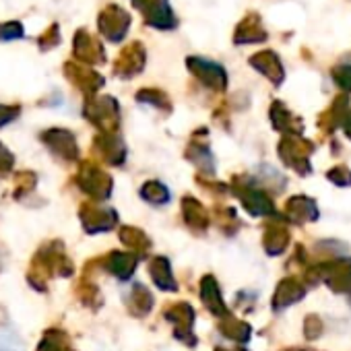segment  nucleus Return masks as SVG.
<instances>
[{
	"mask_svg": "<svg viewBox=\"0 0 351 351\" xmlns=\"http://www.w3.org/2000/svg\"><path fill=\"white\" fill-rule=\"evenodd\" d=\"M58 256H60L58 250H50V244L40 248V252L34 256L29 273H27V279L34 287H42V283H46L50 279V275L54 273V267L58 265Z\"/></svg>",
	"mask_w": 351,
	"mask_h": 351,
	"instance_id": "f257e3e1",
	"label": "nucleus"
},
{
	"mask_svg": "<svg viewBox=\"0 0 351 351\" xmlns=\"http://www.w3.org/2000/svg\"><path fill=\"white\" fill-rule=\"evenodd\" d=\"M126 25H128V17L116 7H108L104 11V15L99 17V29L110 40H120L122 34L126 32Z\"/></svg>",
	"mask_w": 351,
	"mask_h": 351,
	"instance_id": "f03ea898",
	"label": "nucleus"
},
{
	"mask_svg": "<svg viewBox=\"0 0 351 351\" xmlns=\"http://www.w3.org/2000/svg\"><path fill=\"white\" fill-rule=\"evenodd\" d=\"M42 141L58 155L62 157H75V141H73V134L66 132V130H60V128H52V130H46L42 132Z\"/></svg>",
	"mask_w": 351,
	"mask_h": 351,
	"instance_id": "7ed1b4c3",
	"label": "nucleus"
},
{
	"mask_svg": "<svg viewBox=\"0 0 351 351\" xmlns=\"http://www.w3.org/2000/svg\"><path fill=\"white\" fill-rule=\"evenodd\" d=\"M95 52L101 54L97 42L91 40V38L87 36V32H79V34L75 36V54H77L79 58H83V60H91Z\"/></svg>",
	"mask_w": 351,
	"mask_h": 351,
	"instance_id": "20e7f679",
	"label": "nucleus"
},
{
	"mask_svg": "<svg viewBox=\"0 0 351 351\" xmlns=\"http://www.w3.org/2000/svg\"><path fill=\"white\" fill-rule=\"evenodd\" d=\"M15 184H17L15 197H23L25 193L34 191V186H36V173L34 171H19L15 176Z\"/></svg>",
	"mask_w": 351,
	"mask_h": 351,
	"instance_id": "39448f33",
	"label": "nucleus"
},
{
	"mask_svg": "<svg viewBox=\"0 0 351 351\" xmlns=\"http://www.w3.org/2000/svg\"><path fill=\"white\" fill-rule=\"evenodd\" d=\"M0 351H23V343L15 332L0 330Z\"/></svg>",
	"mask_w": 351,
	"mask_h": 351,
	"instance_id": "423d86ee",
	"label": "nucleus"
},
{
	"mask_svg": "<svg viewBox=\"0 0 351 351\" xmlns=\"http://www.w3.org/2000/svg\"><path fill=\"white\" fill-rule=\"evenodd\" d=\"M23 38V25L19 21L3 23L0 25V40L11 42V40H21Z\"/></svg>",
	"mask_w": 351,
	"mask_h": 351,
	"instance_id": "0eeeda50",
	"label": "nucleus"
},
{
	"mask_svg": "<svg viewBox=\"0 0 351 351\" xmlns=\"http://www.w3.org/2000/svg\"><path fill=\"white\" fill-rule=\"evenodd\" d=\"M38 351H62V335L56 330H48L42 339Z\"/></svg>",
	"mask_w": 351,
	"mask_h": 351,
	"instance_id": "6e6552de",
	"label": "nucleus"
},
{
	"mask_svg": "<svg viewBox=\"0 0 351 351\" xmlns=\"http://www.w3.org/2000/svg\"><path fill=\"white\" fill-rule=\"evenodd\" d=\"M19 114H21L19 106H3V104H0V128H3L5 124H9V122H13Z\"/></svg>",
	"mask_w": 351,
	"mask_h": 351,
	"instance_id": "1a4fd4ad",
	"label": "nucleus"
},
{
	"mask_svg": "<svg viewBox=\"0 0 351 351\" xmlns=\"http://www.w3.org/2000/svg\"><path fill=\"white\" fill-rule=\"evenodd\" d=\"M58 25H52L46 34H42V38H40V48L42 50H48V48H54L56 44H58Z\"/></svg>",
	"mask_w": 351,
	"mask_h": 351,
	"instance_id": "9d476101",
	"label": "nucleus"
},
{
	"mask_svg": "<svg viewBox=\"0 0 351 351\" xmlns=\"http://www.w3.org/2000/svg\"><path fill=\"white\" fill-rule=\"evenodd\" d=\"M13 163H15L13 153L5 145H0V171H9L13 167Z\"/></svg>",
	"mask_w": 351,
	"mask_h": 351,
	"instance_id": "9b49d317",
	"label": "nucleus"
}]
</instances>
